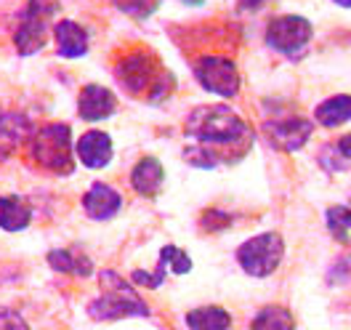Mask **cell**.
<instances>
[{"label":"cell","mask_w":351,"mask_h":330,"mask_svg":"<svg viewBox=\"0 0 351 330\" xmlns=\"http://www.w3.org/2000/svg\"><path fill=\"white\" fill-rule=\"evenodd\" d=\"M186 133L199 144H234L247 133V126L226 104L197 107L186 120Z\"/></svg>","instance_id":"cell-1"},{"label":"cell","mask_w":351,"mask_h":330,"mask_svg":"<svg viewBox=\"0 0 351 330\" xmlns=\"http://www.w3.org/2000/svg\"><path fill=\"white\" fill-rule=\"evenodd\" d=\"M101 296L90 301L88 314L93 320L110 322V320H123V317H149L147 304L138 298V293L133 290L120 274L104 272L101 274Z\"/></svg>","instance_id":"cell-2"},{"label":"cell","mask_w":351,"mask_h":330,"mask_svg":"<svg viewBox=\"0 0 351 330\" xmlns=\"http://www.w3.org/2000/svg\"><path fill=\"white\" fill-rule=\"evenodd\" d=\"M29 152H32V160L40 168H45L48 174L66 176L75 168V163H72V131L64 123H51V126H43L38 133H32L29 136Z\"/></svg>","instance_id":"cell-3"},{"label":"cell","mask_w":351,"mask_h":330,"mask_svg":"<svg viewBox=\"0 0 351 330\" xmlns=\"http://www.w3.org/2000/svg\"><path fill=\"white\" fill-rule=\"evenodd\" d=\"M117 80L123 83V89L128 93H149L152 102H160V99H168V91L173 89V78L168 72H157V64L149 54L138 51V54H131L125 56L120 64H117Z\"/></svg>","instance_id":"cell-4"},{"label":"cell","mask_w":351,"mask_h":330,"mask_svg":"<svg viewBox=\"0 0 351 330\" xmlns=\"http://www.w3.org/2000/svg\"><path fill=\"white\" fill-rule=\"evenodd\" d=\"M59 11V0H27L16 32H14V43L19 48L22 56L38 54L48 40V27L51 19Z\"/></svg>","instance_id":"cell-5"},{"label":"cell","mask_w":351,"mask_h":330,"mask_svg":"<svg viewBox=\"0 0 351 330\" xmlns=\"http://www.w3.org/2000/svg\"><path fill=\"white\" fill-rule=\"evenodd\" d=\"M282 253H285L282 237L277 232H263L258 237H250L245 245H240L237 261H240V266L247 274H253V277H269L280 266Z\"/></svg>","instance_id":"cell-6"},{"label":"cell","mask_w":351,"mask_h":330,"mask_svg":"<svg viewBox=\"0 0 351 330\" xmlns=\"http://www.w3.org/2000/svg\"><path fill=\"white\" fill-rule=\"evenodd\" d=\"M195 78L208 93L216 96H234L240 91V72L232 59L223 56H202L195 64Z\"/></svg>","instance_id":"cell-7"},{"label":"cell","mask_w":351,"mask_h":330,"mask_svg":"<svg viewBox=\"0 0 351 330\" xmlns=\"http://www.w3.org/2000/svg\"><path fill=\"white\" fill-rule=\"evenodd\" d=\"M311 40V24L304 16H277L266 27V43L285 56H298Z\"/></svg>","instance_id":"cell-8"},{"label":"cell","mask_w":351,"mask_h":330,"mask_svg":"<svg viewBox=\"0 0 351 330\" xmlns=\"http://www.w3.org/2000/svg\"><path fill=\"white\" fill-rule=\"evenodd\" d=\"M314 126L306 117H285V120H271L266 123V133H269V141H274L280 150L285 152H295L306 144V139L311 136Z\"/></svg>","instance_id":"cell-9"},{"label":"cell","mask_w":351,"mask_h":330,"mask_svg":"<svg viewBox=\"0 0 351 330\" xmlns=\"http://www.w3.org/2000/svg\"><path fill=\"white\" fill-rule=\"evenodd\" d=\"M32 136V123L19 112H0V160H8Z\"/></svg>","instance_id":"cell-10"},{"label":"cell","mask_w":351,"mask_h":330,"mask_svg":"<svg viewBox=\"0 0 351 330\" xmlns=\"http://www.w3.org/2000/svg\"><path fill=\"white\" fill-rule=\"evenodd\" d=\"M114 110H117V102H114L110 89H104V86H86V89L80 91L77 112H80V117L88 120V123L107 120V117L114 115Z\"/></svg>","instance_id":"cell-11"},{"label":"cell","mask_w":351,"mask_h":330,"mask_svg":"<svg viewBox=\"0 0 351 330\" xmlns=\"http://www.w3.org/2000/svg\"><path fill=\"white\" fill-rule=\"evenodd\" d=\"M83 208H86V213L90 219L110 221L123 208V198L107 184H93L86 192V198H83Z\"/></svg>","instance_id":"cell-12"},{"label":"cell","mask_w":351,"mask_h":330,"mask_svg":"<svg viewBox=\"0 0 351 330\" xmlns=\"http://www.w3.org/2000/svg\"><path fill=\"white\" fill-rule=\"evenodd\" d=\"M77 157H80V163L86 165V168H104V165H110L112 160V139L107 133L101 131H88L86 136H80V141H77Z\"/></svg>","instance_id":"cell-13"},{"label":"cell","mask_w":351,"mask_h":330,"mask_svg":"<svg viewBox=\"0 0 351 330\" xmlns=\"http://www.w3.org/2000/svg\"><path fill=\"white\" fill-rule=\"evenodd\" d=\"M53 38H56V54L64 59H80L88 54V32L77 22H59L53 27Z\"/></svg>","instance_id":"cell-14"},{"label":"cell","mask_w":351,"mask_h":330,"mask_svg":"<svg viewBox=\"0 0 351 330\" xmlns=\"http://www.w3.org/2000/svg\"><path fill=\"white\" fill-rule=\"evenodd\" d=\"M162 181H165V171H162L160 160H154V157H144V160H138V163H136V168H133V174H131V184L138 195H144V198H154V195L160 192Z\"/></svg>","instance_id":"cell-15"},{"label":"cell","mask_w":351,"mask_h":330,"mask_svg":"<svg viewBox=\"0 0 351 330\" xmlns=\"http://www.w3.org/2000/svg\"><path fill=\"white\" fill-rule=\"evenodd\" d=\"M32 221V208L29 202L19 195H5L0 198V229L5 232H22Z\"/></svg>","instance_id":"cell-16"},{"label":"cell","mask_w":351,"mask_h":330,"mask_svg":"<svg viewBox=\"0 0 351 330\" xmlns=\"http://www.w3.org/2000/svg\"><path fill=\"white\" fill-rule=\"evenodd\" d=\"M48 264L56 272H64V274H75V277H88L93 272L90 259L83 256L77 248H62V250H51L48 253Z\"/></svg>","instance_id":"cell-17"},{"label":"cell","mask_w":351,"mask_h":330,"mask_svg":"<svg viewBox=\"0 0 351 330\" xmlns=\"http://www.w3.org/2000/svg\"><path fill=\"white\" fill-rule=\"evenodd\" d=\"M189 330H229L232 317L221 307H199L186 314Z\"/></svg>","instance_id":"cell-18"},{"label":"cell","mask_w":351,"mask_h":330,"mask_svg":"<svg viewBox=\"0 0 351 330\" xmlns=\"http://www.w3.org/2000/svg\"><path fill=\"white\" fill-rule=\"evenodd\" d=\"M314 117H317V123H322L328 128H335V126L351 120V96L341 93V96H332L328 102H322L314 112Z\"/></svg>","instance_id":"cell-19"},{"label":"cell","mask_w":351,"mask_h":330,"mask_svg":"<svg viewBox=\"0 0 351 330\" xmlns=\"http://www.w3.org/2000/svg\"><path fill=\"white\" fill-rule=\"evenodd\" d=\"M253 330H295V322L285 307H266L256 314Z\"/></svg>","instance_id":"cell-20"},{"label":"cell","mask_w":351,"mask_h":330,"mask_svg":"<svg viewBox=\"0 0 351 330\" xmlns=\"http://www.w3.org/2000/svg\"><path fill=\"white\" fill-rule=\"evenodd\" d=\"M328 226H330V232H332L341 242L349 240L351 208H346V205H335V208H330L328 211Z\"/></svg>","instance_id":"cell-21"},{"label":"cell","mask_w":351,"mask_h":330,"mask_svg":"<svg viewBox=\"0 0 351 330\" xmlns=\"http://www.w3.org/2000/svg\"><path fill=\"white\" fill-rule=\"evenodd\" d=\"M123 14H128L133 19H147L152 16L160 5V0H112Z\"/></svg>","instance_id":"cell-22"},{"label":"cell","mask_w":351,"mask_h":330,"mask_svg":"<svg viewBox=\"0 0 351 330\" xmlns=\"http://www.w3.org/2000/svg\"><path fill=\"white\" fill-rule=\"evenodd\" d=\"M160 256L165 259V264L171 266L176 274H186V272L192 269V261H189V256H186V253H181L176 245H165V248L160 250Z\"/></svg>","instance_id":"cell-23"},{"label":"cell","mask_w":351,"mask_h":330,"mask_svg":"<svg viewBox=\"0 0 351 330\" xmlns=\"http://www.w3.org/2000/svg\"><path fill=\"white\" fill-rule=\"evenodd\" d=\"M165 272H168V264H165V259L160 256V261H157V272H154V274H147V272H133V283H138V285H144V287H160L162 285V280H165Z\"/></svg>","instance_id":"cell-24"},{"label":"cell","mask_w":351,"mask_h":330,"mask_svg":"<svg viewBox=\"0 0 351 330\" xmlns=\"http://www.w3.org/2000/svg\"><path fill=\"white\" fill-rule=\"evenodd\" d=\"M0 330H29L19 311L8 307H0Z\"/></svg>","instance_id":"cell-25"},{"label":"cell","mask_w":351,"mask_h":330,"mask_svg":"<svg viewBox=\"0 0 351 330\" xmlns=\"http://www.w3.org/2000/svg\"><path fill=\"white\" fill-rule=\"evenodd\" d=\"M338 152L351 160V133H349V136H343V139L338 141Z\"/></svg>","instance_id":"cell-26"},{"label":"cell","mask_w":351,"mask_h":330,"mask_svg":"<svg viewBox=\"0 0 351 330\" xmlns=\"http://www.w3.org/2000/svg\"><path fill=\"white\" fill-rule=\"evenodd\" d=\"M338 5H343V8H351V0H335Z\"/></svg>","instance_id":"cell-27"},{"label":"cell","mask_w":351,"mask_h":330,"mask_svg":"<svg viewBox=\"0 0 351 330\" xmlns=\"http://www.w3.org/2000/svg\"><path fill=\"white\" fill-rule=\"evenodd\" d=\"M186 3H195V5H197V3H202V0H186Z\"/></svg>","instance_id":"cell-28"}]
</instances>
